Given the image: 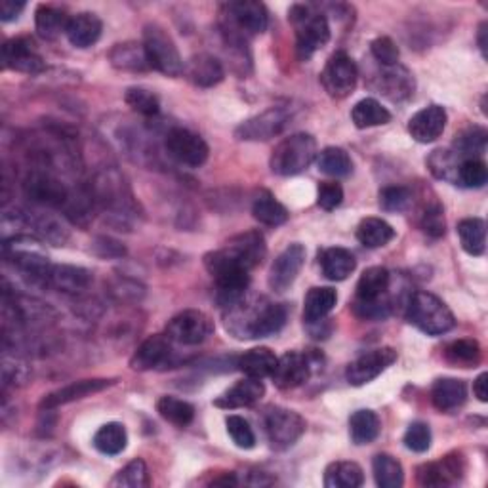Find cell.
Wrapping results in <instances>:
<instances>
[{
  "mask_svg": "<svg viewBox=\"0 0 488 488\" xmlns=\"http://www.w3.org/2000/svg\"><path fill=\"white\" fill-rule=\"evenodd\" d=\"M227 330L240 340H256L277 334L284 326L286 307L265 298L248 301L244 296L235 306L227 309Z\"/></svg>",
  "mask_w": 488,
  "mask_h": 488,
  "instance_id": "6da1fadb",
  "label": "cell"
},
{
  "mask_svg": "<svg viewBox=\"0 0 488 488\" xmlns=\"http://www.w3.org/2000/svg\"><path fill=\"white\" fill-rule=\"evenodd\" d=\"M267 254V244L260 231H247L225 242L220 250L208 252L205 256V267L210 275H218L222 271H252L264 262Z\"/></svg>",
  "mask_w": 488,
  "mask_h": 488,
  "instance_id": "7a4b0ae2",
  "label": "cell"
},
{
  "mask_svg": "<svg viewBox=\"0 0 488 488\" xmlns=\"http://www.w3.org/2000/svg\"><path fill=\"white\" fill-rule=\"evenodd\" d=\"M391 273L385 267L366 269L357 282L353 311L365 321H383L391 313Z\"/></svg>",
  "mask_w": 488,
  "mask_h": 488,
  "instance_id": "3957f363",
  "label": "cell"
},
{
  "mask_svg": "<svg viewBox=\"0 0 488 488\" xmlns=\"http://www.w3.org/2000/svg\"><path fill=\"white\" fill-rule=\"evenodd\" d=\"M38 247L40 240L35 235H16L12 239H4V260L16 267L25 279L35 284L48 286L54 264Z\"/></svg>",
  "mask_w": 488,
  "mask_h": 488,
  "instance_id": "277c9868",
  "label": "cell"
},
{
  "mask_svg": "<svg viewBox=\"0 0 488 488\" xmlns=\"http://www.w3.org/2000/svg\"><path fill=\"white\" fill-rule=\"evenodd\" d=\"M90 193L94 203L102 206L107 216L117 218L121 227L136 214V200L117 170H105L97 174Z\"/></svg>",
  "mask_w": 488,
  "mask_h": 488,
  "instance_id": "5b68a950",
  "label": "cell"
},
{
  "mask_svg": "<svg viewBox=\"0 0 488 488\" xmlns=\"http://www.w3.org/2000/svg\"><path fill=\"white\" fill-rule=\"evenodd\" d=\"M223 35L231 46H242L252 35H260L267 29L269 16L262 3L239 0L223 6Z\"/></svg>",
  "mask_w": 488,
  "mask_h": 488,
  "instance_id": "8992f818",
  "label": "cell"
},
{
  "mask_svg": "<svg viewBox=\"0 0 488 488\" xmlns=\"http://www.w3.org/2000/svg\"><path fill=\"white\" fill-rule=\"evenodd\" d=\"M407 319L427 336H442L456 326V319L441 298L429 292H414L407 306Z\"/></svg>",
  "mask_w": 488,
  "mask_h": 488,
  "instance_id": "52a82bcc",
  "label": "cell"
},
{
  "mask_svg": "<svg viewBox=\"0 0 488 488\" xmlns=\"http://www.w3.org/2000/svg\"><path fill=\"white\" fill-rule=\"evenodd\" d=\"M317 141L311 134L299 132L284 138L271 153V170L277 176H298L317 159Z\"/></svg>",
  "mask_w": 488,
  "mask_h": 488,
  "instance_id": "ba28073f",
  "label": "cell"
},
{
  "mask_svg": "<svg viewBox=\"0 0 488 488\" xmlns=\"http://www.w3.org/2000/svg\"><path fill=\"white\" fill-rule=\"evenodd\" d=\"M23 193L31 203L62 208L63 212H67L80 195L79 189H71L65 181H62L48 168H37L29 172V176L23 181Z\"/></svg>",
  "mask_w": 488,
  "mask_h": 488,
  "instance_id": "9c48e42d",
  "label": "cell"
},
{
  "mask_svg": "<svg viewBox=\"0 0 488 488\" xmlns=\"http://www.w3.org/2000/svg\"><path fill=\"white\" fill-rule=\"evenodd\" d=\"M289 20L296 29V50L299 60L309 57L328 45L330 25L323 13H313L307 6L296 4L289 12Z\"/></svg>",
  "mask_w": 488,
  "mask_h": 488,
  "instance_id": "30bf717a",
  "label": "cell"
},
{
  "mask_svg": "<svg viewBox=\"0 0 488 488\" xmlns=\"http://www.w3.org/2000/svg\"><path fill=\"white\" fill-rule=\"evenodd\" d=\"M143 50H146L149 67L166 77H180L185 63L180 55L176 42L159 25H147L143 29Z\"/></svg>",
  "mask_w": 488,
  "mask_h": 488,
  "instance_id": "8fae6325",
  "label": "cell"
},
{
  "mask_svg": "<svg viewBox=\"0 0 488 488\" xmlns=\"http://www.w3.org/2000/svg\"><path fill=\"white\" fill-rule=\"evenodd\" d=\"M264 429L271 449L289 450L306 433V420L294 410L269 407L264 414Z\"/></svg>",
  "mask_w": 488,
  "mask_h": 488,
  "instance_id": "7c38bea8",
  "label": "cell"
},
{
  "mask_svg": "<svg viewBox=\"0 0 488 488\" xmlns=\"http://www.w3.org/2000/svg\"><path fill=\"white\" fill-rule=\"evenodd\" d=\"M214 332V321L205 311L198 309H185L172 317L166 324L164 334L172 340V343L180 346H200L206 341Z\"/></svg>",
  "mask_w": 488,
  "mask_h": 488,
  "instance_id": "4fadbf2b",
  "label": "cell"
},
{
  "mask_svg": "<svg viewBox=\"0 0 488 488\" xmlns=\"http://www.w3.org/2000/svg\"><path fill=\"white\" fill-rule=\"evenodd\" d=\"M164 147L168 156H172L176 163L189 166V168H198L203 166L208 161V143L203 139V136L195 134L193 130H188V128H172V130L166 134L164 139Z\"/></svg>",
  "mask_w": 488,
  "mask_h": 488,
  "instance_id": "5bb4252c",
  "label": "cell"
},
{
  "mask_svg": "<svg viewBox=\"0 0 488 488\" xmlns=\"http://www.w3.org/2000/svg\"><path fill=\"white\" fill-rule=\"evenodd\" d=\"M357 79V65L346 52H336L334 55H330V60L326 62L321 73L323 88L330 97L336 99L348 97L355 90Z\"/></svg>",
  "mask_w": 488,
  "mask_h": 488,
  "instance_id": "9a60e30c",
  "label": "cell"
},
{
  "mask_svg": "<svg viewBox=\"0 0 488 488\" xmlns=\"http://www.w3.org/2000/svg\"><path fill=\"white\" fill-rule=\"evenodd\" d=\"M289 122L290 113L284 107H269L264 113L239 124L235 138L240 141H267L282 134Z\"/></svg>",
  "mask_w": 488,
  "mask_h": 488,
  "instance_id": "2e32d148",
  "label": "cell"
},
{
  "mask_svg": "<svg viewBox=\"0 0 488 488\" xmlns=\"http://www.w3.org/2000/svg\"><path fill=\"white\" fill-rule=\"evenodd\" d=\"M397 361V351L391 348H378L370 349L363 355H358L355 361L346 370V380L349 385L361 387L376 380L380 374L390 368Z\"/></svg>",
  "mask_w": 488,
  "mask_h": 488,
  "instance_id": "e0dca14e",
  "label": "cell"
},
{
  "mask_svg": "<svg viewBox=\"0 0 488 488\" xmlns=\"http://www.w3.org/2000/svg\"><path fill=\"white\" fill-rule=\"evenodd\" d=\"M315 366V357L311 353H301V351H289L282 357H279L277 366L273 370V383H275L279 390H296V387L304 385L309 378Z\"/></svg>",
  "mask_w": 488,
  "mask_h": 488,
  "instance_id": "ac0fdd59",
  "label": "cell"
},
{
  "mask_svg": "<svg viewBox=\"0 0 488 488\" xmlns=\"http://www.w3.org/2000/svg\"><path fill=\"white\" fill-rule=\"evenodd\" d=\"M304 264H306L304 244L294 242V244H290L289 248H284L277 256V260L271 264L269 277H267L269 289L275 290V292L289 290L290 286L294 284V281L298 279Z\"/></svg>",
  "mask_w": 488,
  "mask_h": 488,
  "instance_id": "d6986e66",
  "label": "cell"
},
{
  "mask_svg": "<svg viewBox=\"0 0 488 488\" xmlns=\"http://www.w3.org/2000/svg\"><path fill=\"white\" fill-rule=\"evenodd\" d=\"M3 62L6 69L25 75H37L45 69V60L38 54L35 42L29 37L10 38L3 46Z\"/></svg>",
  "mask_w": 488,
  "mask_h": 488,
  "instance_id": "ffe728a7",
  "label": "cell"
},
{
  "mask_svg": "<svg viewBox=\"0 0 488 488\" xmlns=\"http://www.w3.org/2000/svg\"><path fill=\"white\" fill-rule=\"evenodd\" d=\"M172 355H174L172 340L166 334H155L141 341V346L130 358V366L138 372L155 370L168 365Z\"/></svg>",
  "mask_w": 488,
  "mask_h": 488,
  "instance_id": "44dd1931",
  "label": "cell"
},
{
  "mask_svg": "<svg viewBox=\"0 0 488 488\" xmlns=\"http://www.w3.org/2000/svg\"><path fill=\"white\" fill-rule=\"evenodd\" d=\"M16 222L27 229H31V233L42 240L54 244V247H62L65 240L69 239L67 227L54 218L52 214H40V212H18L16 214Z\"/></svg>",
  "mask_w": 488,
  "mask_h": 488,
  "instance_id": "7402d4cb",
  "label": "cell"
},
{
  "mask_svg": "<svg viewBox=\"0 0 488 488\" xmlns=\"http://www.w3.org/2000/svg\"><path fill=\"white\" fill-rule=\"evenodd\" d=\"M447 121L449 117L444 107L435 104L427 105L410 117L408 134L418 143H432L437 138H441L444 128H447Z\"/></svg>",
  "mask_w": 488,
  "mask_h": 488,
  "instance_id": "603a6c76",
  "label": "cell"
},
{
  "mask_svg": "<svg viewBox=\"0 0 488 488\" xmlns=\"http://www.w3.org/2000/svg\"><path fill=\"white\" fill-rule=\"evenodd\" d=\"M464 469L462 454H449L439 462L420 466L418 483L422 486H449L462 479Z\"/></svg>",
  "mask_w": 488,
  "mask_h": 488,
  "instance_id": "cb8c5ba5",
  "label": "cell"
},
{
  "mask_svg": "<svg viewBox=\"0 0 488 488\" xmlns=\"http://www.w3.org/2000/svg\"><path fill=\"white\" fill-rule=\"evenodd\" d=\"M109 385H113V380H105V378H92V380H79L69 383L65 387H60V390H55L52 393H48L45 399L40 400V408L42 410H54L62 405H69L75 403V400L86 399L94 393H99L107 390Z\"/></svg>",
  "mask_w": 488,
  "mask_h": 488,
  "instance_id": "d4e9b609",
  "label": "cell"
},
{
  "mask_svg": "<svg viewBox=\"0 0 488 488\" xmlns=\"http://www.w3.org/2000/svg\"><path fill=\"white\" fill-rule=\"evenodd\" d=\"M264 395H265V385L262 380L244 378L237 382L233 387H229L227 391H223L216 400H214V405H216L218 408L235 410V408L256 405Z\"/></svg>",
  "mask_w": 488,
  "mask_h": 488,
  "instance_id": "484cf974",
  "label": "cell"
},
{
  "mask_svg": "<svg viewBox=\"0 0 488 488\" xmlns=\"http://www.w3.org/2000/svg\"><path fill=\"white\" fill-rule=\"evenodd\" d=\"M183 73L188 75V79L195 84L200 86V88H212L223 80L225 77V69L218 57H214L212 54H197L185 65Z\"/></svg>",
  "mask_w": 488,
  "mask_h": 488,
  "instance_id": "4316f807",
  "label": "cell"
},
{
  "mask_svg": "<svg viewBox=\"0 0 488 488\" xmlns=\"http://www.w3.org/2000/svg\"><path fill=\"white\" fill-rule=\"evenodd\" d=\"M94 281L92 271L77 265H54L48 289L63 294H82Z\"/></svg>",
  "mask_w": 488,
  "mask_h": 488,
  "instance_id": "83f0119b",
  "label": "cell"
},
{
  "mask_svg": "<svg viewBox=\"0 0 488 488\" xmlns=\"http://www.w3.org/2000/svg\"><path fill=\"white\" fill-rule=\"evenodd\" d=\"M104 23L92 12H80L67 25V38L75 48H90L102 37Z\"/></svg>",
  "mask_w": 488,
  "mask_h": 488,
  "instance_id": "f1b7e54d",
  "label": "cell"
},
{
  "mask_svg": "<svg viewBox=\"0 0 488 488\" xmlns=\"http://www.w3.org/2000/svg\"><path fill=\"white\" fill-rule=\"evenodd\" d=\"M467 399V385L458 378H439L432 387L433 407L441 412L458 410Z\"/></svg>",
  "mask_w": 488,
  "mask_h": 488,
  "instance_id": "f546056e",
  "label": "cell"
},
{
  "mask_svg": "<svg viewBox=\"0 0 488 488\" xmlns=\"http://www.w3.org/2000/svg\"><path fill=\"white\" fill-rule=\"evenodd\" d=\"M319 264L323 269V275L328 281H346L357 267L355 256L348 248H326L319 254Z\"/></svg>",
  "mask_w": 488,
  "mask_h": 488,
  "instance_id": "4dcf8cb0",
  "label": "cell"
},
{
  "mask_svg": "<svg viewBox=\"0 0 488 488\" xmlns=\"http://www.w3.org/2000/svg\"><path fill=\"white\" fill-rule=\"evenodd\" d=\"M380 90L393 99V102H403L414 94V77L403 65L383 67V75L380 77Z\"/></svg>",
  "mask_w": 488,
  "mask_h": 488,
  "instance_id": "1f68e13d",
  "label": "cell"
},
{
  "mask_svg": "<svg viewBox=\"0 0 488 488\" xmlns=\"http://www.w3.org/2000/svg\"><path fill=\"white\" fill-rule=\"evenodd\" d=\"M279 357L273 353L269 348H254L239 357L237 366L247 378L264 380L273 374V370L277 366Z\"/></svg>",
  "mask_w": 488,
  "mask_h": 488,
  "instance_id": "d6a6232c",
  "label": "cell"
},
{
  "mask_svg": "<svg viewBox=\"0 0 488 488\" xmlns=\"http://www.w3.org/2000/svg\"><path fill=\"white\" fill-rule=\"evenodd\" d=\"M338 304V294L330 286H315L304 301V321L307 324H317L326 319V315Z\"/></svg>",
  "mask_w": 488,
  "mask_h": 488,
  "instance_id": "836d02e7",
  "label": "cell"
},
{
  "mask_svg": "<svg viewBox=\"0 0 488 488\" xmlns=\"http://www.w3.org/2000/svg\"><path fill=\"white\" fill-rule=\"evenodd\" d=\"M109 62L113 67L121 71H134V73L151 69L146 50L138 42H121V45H114L109 52Z\"/></svg>",
  "mask_w": 488,
  "mask_h": 488,
  "instance_id": "e575fe53",
  "label": "cell"
},
{
  "mask_svg": "<svg viewBox=\"0 0 488 488\" xmlns=\"http://www.w3.org/2000/svg\"><path fill=\"white\" fill-rule=\"evenodd\" d=\"M71 18L67 13L55 6L40 4L35 12V27L40 38L55 40L62 33H67V25Z\"/></svg>",
  "mask_w": 488,
  "mask_h": 488,
  "instance_id": "d590c367",
  "label": "cell"
},
{
  "mask_svg": "<svg viewBox=\"0 0 488 488\" xmlns=\"http://www.w3.org/2000/svg\"><path fill=\"white\" fill-rule=\"evenodd\" d=\"M395 239V229L382 218H365L357 227V240L366 248H382Z\"/></svg>",
  "mask_w": 488,
  "mask_h": 488,
  "instance_id": "8d00e7d4",
  "label": "cell"
},
{
  "mask_svg": "<svg viewBox=\"0 0 488 488\" xmlns=\"http://www.w3.org/2000/svg\"><path fill=\"white\" fill-rule=\"evenodd\" d=\"M382 432V422L374 410H357L349 418V435L355 444H370Z\"/></svg>",
  "mask_w": 488,
  "mask_h": 488,
  "instance_id": "74e56055",
  "label": "cell"
},
{
  "mask_svg": "<svg viewBox=\"0 0 488 488\" xmlns=\"http://www.w3.org/2000/svg\"><path fill=\"white\" fill-rule=\"evenodd\" d=\"M363 483V467L355 462H334L324 471L326 488H358Z\"/></svg>",
  "mask_w": 488,
  "mask_h": 488,
  "instance_id": "f35d334b",
  "label": "cell"
},
{
  "mask_svg": "<svg viewBox=\"0 0 488 488\" xmlns=\"http://www.w3.org/2000/svg\"><path fill=\"white\" fill-rule=\"evenodd\" d=\"M252 214L257 222L267 227H279L286 223V220L290 216L289 210H286L269 191H262L254 198Z\"/></svg>",
  "mask_w": 488,
  "mask_h": 488,
  "instance_id": "ab89813d",
  "label": "cell"
},
{
  "mask_svg": "<svg viewBox=\"0 0 488 488\" xmlns=\"http://www.w3.org/2000/svg\"><path fill=\"white\" fill-rule=\"evenodd\" d=\"M351 121L357 128H372V126H383L391 121V113L387 111L378 99L365 97L361 102L355 104L351 111Z\"/></svg>",
  "mask_w": 488,
  "mask_h": 488,
  "instance_id": "60d3db41",
  "label": "cell"
},
{
  "mask_svg": "<svg viewBox=\"0 0 488 488\" xmlns=\"http://www.w3.org/2000/svg\"><path fill=\"white\" fill-rule=\"evenodd\" d=\"M92 442H94L96 450H99L102 454L117 456L126 449V444H128L126 427L119 422H109L97 429Z\"/></svg>",
  "mask_w": 488,
  "mask_h": 488,
  "instance_id": "b9f144b4",
  "label": "cell"
},
{
  "mask_svg": "<svg viewBox=\"0 0 488 488\" xmlns=\"http://www.w3.org/2000/svg\"><path fill=\"white\" fill-rule=\"evenodd\" d=\"M156 412L161 414L163 420L176 427H188L195 418L193 405L172 395H164L156 400Z\"/></svg>",
  "mask_w": 488,
  "mask_h": 488,
  "instance_id": "7bdbcfd3",
  "label": "cell"
},
{
  "mask_svg": "<svg viewBox=\"0 0 488 488\" xmlns=\"http://www.w3.org/2000/svg\"><path fill=\"white\" fill-rule=\"evenodd\" d=\"M458 237L469 256H483L486 248V223L481 218H466L458 223Z\"/></svg>",
  "mask_w": 488,
  "mask_h": 488,
  "instance_id": "ee69618b",
  "label": "cell"
},
{
  "mask_svg": "<svg viewBox=\"0 0 488 488\" xmlns=\"http://www.w3.org/2000/svg\"><path fill=\"white\" fill-rule=\"evenodd\" d=\"M319 172L330 178H348L353 172V161L346 149L326 147L317 155Z\"/></svg>",
  "mask_w": 488,
  "mask_h": 488,
  "instance_id": "f6af8a7d",
  "label": "cell"
},
{
  "mask_svg": "<svg viewBox=\"0 0 488 488\" xmlns=\"http://www.w3.org/2000/svg\"><path fill=\"white\" fill-rule=\"evenodd\" d=\"M372 471H374V481L380 488H400L405 483L403 466L390 454L374 456Z\"/></svg>",
  "mask_w": 488,
  "mask_h": 488,
  "instance_id": "bcb514c9",
  "label": "cell"
},
{
  "mask_svg": "<svg viewBox=\"0 0 488 488\" xmlns=\"http://www.w3.org/2000/svg\"><path fill=\"white\" fill-rule=\"evenodd\" d=\"M462 161L464 159H460V156L450 149H435L429 155L427 166L437 180H444L458 185V172H460Z\"/></svg>",
  "mask_w": 488,
  "mask_h": 488,
  "instance_id": "7dc6e473",
  "label": "cell"
},
{
  "mask_svg": "<svg viewBox=\"0 0 488 488\" xmlns=\"http://www.w3.org/2000/svg\"><path fill=\"white\" fill-rule=\"evenodd\" d=\"M486 139L488 134L484 128L473 126L464 130L460 136L454 139V153L460 156V159H479L481 155L486 151Z\"/></svg>",
  "mask_w": 488,
  "mask_h": 488,
  "instance_id": "c3c4849f",
  "label": "cell"
},
{
  "mask_svg": "<svg viewBox=\"0 0 488 488\" xmlns=\"http://www.w3.org/2000/svg\"><path fill=\"white\" fill-rule=\"evenodd\" d=\"M444 357H447L449 363H452L456 366L471 368V366H477L481 363L483 351L475 340L464 338V340H456V341L449 343L447 349H444Z\"/></svg>",
  "mask_w": 488,
  "mask_h": 488,
  "instance_id": "681fc988",
  "label": "cell"
},
{
  "mask_svg": "<svg viewBox=\"0 0 488 488\" xmlns=\"http://www.w3.org/2000/svg\"><path fill=\"white\" fill-rule=\"evenodd\" d=\"M124 102L132 111L143 114V117H156L161 113V99L155 92L141 88V86H132L124 94Z\"/></svg>",
  "mask_w": 488,
  "mask_h": 488,
  "instance_id": "f907efd6",
  "label": "cell"
},
{
  "mask_svg": "<svg viewBox=\"0 0 488 488\" xmlns=\"http://www.w3.org/2000/svg\"><path fill=\"white\" fill-rule=\"evenodd\" d=\"M111 486H124V488H146L149 486V471L143 460H132L126 464L114 479L111 481Z\"/></svg>",
  "mask_w": 488,
  "mask_h": 488,
  "instance_id": "816d5d0a",
  "label": "cell"
},
{
  "mask_svg": "<svg viewBox=\"0 0 488 488\" xmlns=\"http://www.w3.org/2000/svg\"><path fill=\"white\" fill-rule=\"evenodd\" d=\"M227 433L231 441L242 450H250L256 447V435L250 424L242 418V416H229L225 420Z\"/></svg>",
  "mask_w": 488,
  "mask_h": 488,
  "instance_id": "f5cc1de1",
  "label": "cell"
},
{
  "mask_svg": "<svg viewBox=\"0 0 488 488\" xmlns=\"http://www.w3.org/2000/svg\"><path fill=\"white\" fill-rule=\"evenodd\" d=\"M488 180V170L486 164L481 159H466L460 164V172H458V183L464 185V188H483Z\"/></svg>",
  "mask_w": 488,
  "mask_h": 488,
  "instance_id": "db71d44e",
  "label": "cell"
},
{
  "mask_svg": "<svg viewBox=\"0 0 488 488\" xmlns=\"http://www.w3.org/2000/svg\"><path fill=\"white\" fill-rule=\"evenodd\" d=\"M412 203V193L407 188L400 185H393V188H385L380 191V206L385 212H405Z\"/></svg>",
  "mask_w": 488,
  "mask_h": 488,
  "instance_id": "11a10c76",
  "label": "cell"
},
{
  "mask_svg": "<svg viewBox=\"0 0 488 488\" xmlns=\"http://www.w3.org/2000/svg\"><path fill=\"white\" fill-rule=\"evenodd\" d=\"M405 444L412 452H425L432 447V429L425 422H414L405 433Z\"/></svg>",
  "mask_w": 488,
  "mask_h": 488,
  "instance_id": "9f6ffc18",
  "label": "cell"
},
{
  "mask_svg": "<svg viewBox=\"0 0 488 488\" xmlns=\"http://www.w3.org/2000/svg\"><path fill=\"white\" fill-rule=\"evenodd\" d=\"M370 52L382 67H393L399 63V48L390 37H378L370 42Z\"/></svg>",
  "mask_w": 488,
  "mask_h": 488,
  "instance_id": "6f0895ef",
  "label": "cell"
},
{
  "mask_svg": "<svg viewBox=\"0 0 488 488\" xmlns=\"http://www.w3.org/2000/svg\"><path fill=\"white\" fill-rule=\"evenodd\" d=\"M420 225H422L425 235L433 237V239L442 237L444 231H447V222H444V212H442L441 205L435 203L432 206H427L422 214Z\"/></svg>",
  "mask_w": 488,
  "mask_h": 488,
  "instance_id": "680465c9",
  "label": "cell"
},
{
  "mask_svg": "<svg viewBox=\"0 0 488 488\" xmlns=\"http://www.w3.org/2000/svg\"><path fill=\"white\" fill-rule=\"evenodd\" d=\"M343 203V189L336 181H323L317 189V205L323 210H334Z\"/></svg>",
  "mask_w": 488,
  "mask_h": 488,
  "instance_id": "91938a15",
  "label": "cell"
},
{
  "mask_svg": "<svg viewBox=\"0 0 488 488\" xmlns=\"http://www.w3.org/2000/svg\"><path fill=\"white\" fill-rule=\"evenodd\" d=\"M92 248L99 257H122L126 254L122 244L111 237H97Z\"/></svg>",
  "mask_w": 488,
  "mask_h": 488,
  "instance_id": "94428289",
  "label": "cell"
},
{
  "mask_svg": "<svg viewBox=\"0 0 488 488\" xmlns=\"http://www.w3.org/2000/svg\"><path fill=\"white\" fill-rule=\"evenodd\" d=\"M23 10H25V3H16V0H3V3H0V20H3L4 23L16 21L21 16Z\"/></svg>",
  "mask_w": 488,
  "mask_h": 488,
  "instance_id": "6125c7cd",
  "label": "cell"
},
{
  "mask_svg": "<svg viewBox=\"0 0 488 488\" xmlns=\"http://www.w3.org/2000/svg\"><path fill=\"white\" fill-rule=\"evenodd\" d=\"M473 393L481 400V403H486L488 400V374L483 372V374L477 376V380L473 382Z\"/></svg>",
  "mask_w": 488,
  "mask_h": 488,
  "instance_id": "be15d7a7",
  "label": "cell"
},
{
  "mask_svg": "<svg viewBox=\"0 0 488 488\" xmlns=\"http://www.w3.org/2000/svg\"><path fill=\"white\" fill-rule=\"evenodd\" d=\"M486 29H488V23H481L479 27V48L483 52V57H486Z\"/></svg>",
  "mask_w": 488,
  "mask_h": 488,
  "instance_id": "e7e4bbea",
  "label": "cell"
},
{
  "mask_svg": "<svg viewBox=\"0 0 488 488\" xmlns=\"http://www.w3.org/2000/svg\"><path fill=\"white\" fill-rule=\"evenodd\" d=\"M212 484H225V486H235L237 484V477H235V473H227L225 477L222 479H216V481H212Z\"/></svg>",
  "mask_w": 488,
  "mask_h": 488,
  "instance_id": "03108f58",
  "label": "cell"
}]
</instances>
